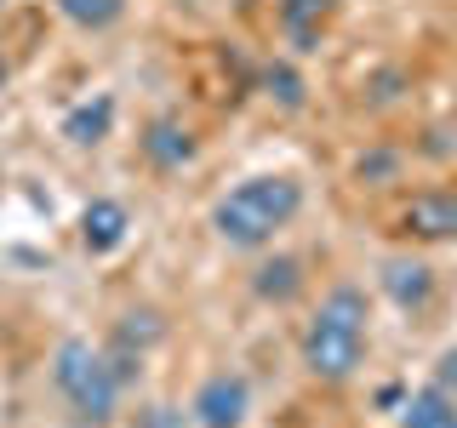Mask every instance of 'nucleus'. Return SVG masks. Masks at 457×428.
Masks as SVG:
<instances>
[{
    "label": "nucleus",
    "instance_id": "obj_1",
    "mask_svg": "<svg viewBox=\"0 0 457 428\" xmlns=\"http://www.w3.org/2000/svg\"><path fill=\"white\" fill-rule=\"evenodd\" d=\"M297 211H303V189H297V177H286V171H257V177L235 183V189L212 206V228H218L223 246L257 251V246H269Z\"/></svg>",
    "mask_w": 457,
    "mask_h": 428
},
{
    "label": "nucleus",
    "instance_id": "obj_2",
    "mask_svg": "<svg viewBox=\"0 0 457 428\" xmlns=\"http://www.w3.org/2000/svg\"><path fill=\"white\" fill-rule=\"evenodd\" d=\"M366 360V292L332 285L303 325V371L320 383H349Z\"/></svg>",
    "mask_w": 457,
    "mask_h": 428
},
{
    "label": "nucleus",
    "instance_id": "obj_3",
    "mask_svg": "<svg viewBox=\"0 0 457 428\" xmlns=\"http://www.w3.org/2000/svg\"><path fill=\"white\" fill-rule=\"evenodd\" d=\"M52 383H57V394L69 399V411H75L80 423H92V428L114 423V411H120V383H114L104 349H92L86 337H63V342H57Z\"/></svg>",
    "mask_w": 457,
    "mask_h": 428
},
{
    "label": "nucleus",
    "instance_id": "obj_4",
    "mask_svg": "<svg viewBox=\"0 0 457 428\" xmlns=\"http://www.w3.org/2000/svg\"><path fill=\"white\" fill-rule=\"evenodd\" d=\"M189 411H195L200 428H240V423H246V411H252L246 377H235V371H218V377H206V383L195 389Z\"/></svg>",
    "mask_w": 457,
    "mask_h": 428
},
{
    "label": "nucleus",
    "instance_id": "obj_5",
    "mask_svg": "<svg viewBox=\"0 0 457 428\" xmlns=\"http://www.w3.org/2000/svg\"><path fill=\"white\" fill-rule=\"evenodd\" d=\"M378 285H383V297H389L395 309L418 314L428 297H435V268H428L423 257H383V263H378Z\"/></svg>",
    "mask_w": 457,
    "mask_h": 428
},
{
    "label": "nucleus",
    "instance_id": "obj_6",
    "mask_svg": "<svg viewBox=\"0 0 457 428\" xmlns=\"http://www.w3.org/2000/svg\"><path fill=\"white\" fill-rule=\"evenodd\" d=\"M400 228L411 240H457V189H423L406 200Z\"/></svg>",
    "mask_w": 457,
    "mask_h": 428
},
{
    "label": "nucleus",
    "instance_id": "obj_7",
    "mask_svg": "<svg viewBox=\"0 0 457 428\" xmlns=\"http://www.w3.org/2000/svg\"><path fill=\"white\" fill-rule=\"evenodd\" d=\"M126 235H132V211H126L120 200H109V194L86 200V211H80V246L86 251L109 257V251L126 246Z\"/></svg>",
    "mask_w": 457,
    "mask_h": 428
},
{
    "label": "nucleus",
    "instance_id": "obj_8",
    "mask_svg": "<svg viewBox=\"0 0 457 428\" xmlns=\"http://www.w3.org/2000/svg\"><path fill=\"white\" fill-rule=\"evenodd\" d=\"M143 160H149L154 171H183L200 154V143H195V132L183 120H171V114H161V120H149L143 126Z\"/></svg>",
    "mask_w": 457,
    "mask_h": 428
},
{
    "label": "nucleus",
    "instance_id": "obj_9",
    "mask_svg": "<svg viewBox=\"0 0 457 428\" xmlns=\"http://www.w3.org/2000/svg\"><path fill=\"white\" fill-rule=\"evenodd\" d=\"M332 23V0H280V35L292 40V52H314Z\"/></svg>",
    "mask_w": 457,
    "mask_h": 428
},
{
    "label": "nucleus",
    "instance_id": "obj_10",
    "mask_svg": "<svg viewBox=\"0 0 457 428\" xmlns=\"http://www.w3.org/2000/svg\"><path fill=\"white\" fill-rule=\"evenodd\" d=\"M109 126H114V97H109V92L86 97V103H75V109L63 114V137L75 143V149H92V143H104Z\"/></svg>",
    "mask_w": 457,
    "mask_h": 428
},
{
    "label": "nucleus",
    "instance_id": "obj_11",
    "mask_svg": "<svg viewBox=\"0 0 457 428\" xmlns=\"http://www.w3.org/2000/svg\"><path fill=\"white\" fill-rule=\"evenodd\" d=\"M252 292L263 297V303H297V292H303V263L297 257H263L252 275Z\"/></svg>",
    "mask_w": 457,
    "mask_h": 428
},
{
    "label": "nucleus",
    "instance_id": "obj_12",
    "mask_svg": "<svg viewBox=\"0 0 457 428\" xmlns=\"http://www.w3.org/2000/svg\"><path fill=\"white\" fill-rule=\"evenodd\" d=\"M400 428H457V399L428 383V389H418L400 406Z\"/></svg>",
    "mask_w": 457,
    "mask_h": 428
},
{
    "label": "nucleus",
    "instance_id": "obj_13",
    "mask_svg": "<svg viewBox=\"0 0 457 428\" xmlns=\"http://www.w3.org/2000/svg\"><path fill=\"white\" fill-rule=\"evenodd\" d=\"M52 6L75 29H86V35H104V29H114L126 18V0H52Z\"/></svg>",
    "mask_w": 457,
    "mask_h": 428
},
{
    "label": "nucleus",
    "instance_id": "obj_14",
    "mask_svg": "<svg viewBox=\"0 0 457 428\" xmlns=\"http://www.w3.org/2000/svg\"><path fill=\"white\" fill-rule=\"evenodd\" d=\"M161 337H166V320L154 309H132V314H120V325H114V342H126V349H137V354H149Z\"/></svg>",
    "mask_w": 457,
    "mask_h": 428
},
{
    "label": "nucleus",
    "instance_id": "obj_15",
    "mask_svg": "<svg viewBox=\"0 0 457 428\" xmlns=\"http://www.w3.org/2000/svg\"><path fill=\"white\" fill-rule=\"evenodd\" d=\"M263 86H269V97H275L280 109H303V97H309V86H303V75H297L286 57H275V63L263 69Z\"/></svg>",
    "mask_w": 457,
    "mask_h": 428
},
{
    "label": "nucleus",
    "instance_id": "obj_16",
    "mask_svg": "<svg viewBox=\"0 0 457 428\" xmlns=\"http://www.w3.org/2000/svg\"><path fill=\"white\" fill-rule=\"evenodd\" d=\"M104 360H109V371H114V383H120V389H132V383L143 377V354H137V349H126V342H114V337H109Z\"/></svg>",
    "mask_w": 457,
    "mask_h": 428
},
{
    "label": "nucleus",
    "instance_id": "obj_17",
    "mask_svg": "<svg viewBox=\"0 0 457 428\" xmlns=\"http://www.w3.org/2000/svg\"><path fill=\"white\" fill-rule=\"evenodd\" d=\"M435 389H446V394L457 399V349L440 354V366H435Z\"/></svg>",
    "mask_w": 457,
    "mask_h": 428
},
{
    "label": "nucleus",
    "instance_id": "obj_18",
    "mask_svg": "<svg viewBox=\"0 0 457 428\" xmlns=\"http://www.w3.org/2000/svg\"><path fill=\"white\" fill-rule=\"evenodd\" d=\"M6 80H12V63H6V52H0V92H6Z\"/></svg>",
    "mask_w": 457,
    "mask_h": 428
},
{
    "label": "nucleus",
    "instance_id": "obj_19",
    "mask_svg": "<svg viewBox=\"0 0 457 428\" xmlns=\"http://www.w3.org/2000/svg\"><path fill=\"white\" fill-rule=\"evenodd\" d=\"M6 6H12V0H0V12H6Z\"/></svg>",
    "mask_w": 457,
    "mask_h": 428
}]
</instances>
